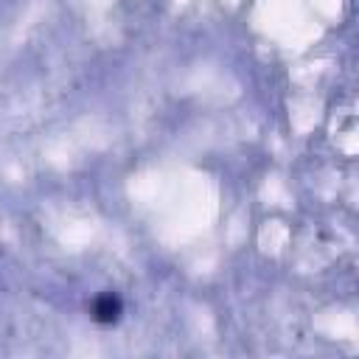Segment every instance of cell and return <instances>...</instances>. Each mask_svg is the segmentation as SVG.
<instances>
[{
    "mask_svg": "<svg viewBox=\"0 0 359 359\" xmlns=\"http://www.w3.org/2000/svg\"><path fill=\"white\" fill-rule=\"evenodd\" d=\"M90 311H93V320H95V323H101V325H112V323L121 317L123 303H121V297H118V294L104 292V294H98V297L93 300Z\"/></svg>",
    "mask_w": 359,
    "mask_h": 359,
    "instance_id": "1",
    "label": "cell"
}]
</instances>
